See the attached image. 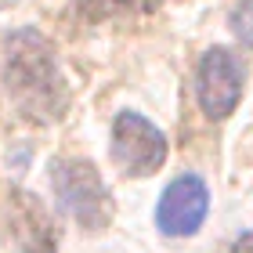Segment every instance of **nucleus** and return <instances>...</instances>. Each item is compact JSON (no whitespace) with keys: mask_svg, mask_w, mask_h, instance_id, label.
<instances>
[{"mask_svg":"<svg viewBox=\"0 0 253 253\" xmlns=\"http://www.w3.org/2000/svg\"><path fill=\"white\" fill-rule=\"evenodd\" d=\"M7 213H11V239L22 253H58L54 250V224L33 192L11 188Z\"/></svg>","mask_w":253,"mask_h":253,"instance_id":"6","label":"nucleus"},{"mask_svg":"<svg viewBox=\"0 0 253 253\" xmlns=\"http://www.w3.org/2000/svg\"><path fill=\"white\" fill-rule=\"evenodd\" d=\"M228 26L243 47H253V0H235L228 11Z\"/></svg>","mask_w":253,"mask_h":253,"instance_id":"8","label":"nucleus"},{"mask_svg":"<svg viewBox=\"0 0 253 253\" xmlns=\"http://www.w3.org/2000/svg\"><path fill=\"white\" fill-rule=\"evenodd\" d=\"M51 188L58 195L62 210L80 228H87V232H98V228H105L112 221V195L90 159H80V156L54 159L51 163Z\"/></svg>","mask_w":253,"mask_h":253,"instance_id":"2","label":"nucleus"},{"mask_svg":"<svg viewBox=\"0 0 253 253\" xmlns=\"http://www.w3.org/2000/svg\"><path fill=\"white\" fill-rule=\"evenodd\" d=\"M4 94L22 120L54 123L69 109V87L58 69L51 40L40 29L22 26L7 33V62H4Z\"/></svg>","mask_w":253,"mask_h":253,"instance_id":"1","label":"nucleus"},{"mask_svg":"<svg viewBox=\"0 0 253 253\" xmlns=\"http://www.w3.org/2000/svg\"><path fill=\"white\" fill-rule=\"evenodd\" d=\"M112 163H116L126 177H148L156 174L159 167L167 163V134L159 130V126L141 116V112L134 109H123L116 112V120H112Z\"/></svg>","mask_w":253,"mask_h":253,"instance_id":"3","label":"nucleus"},{"mask_svg":"<svg viewBox=\"0 0 253 253\" xmlns=\"http://www.w3.org/2000/svg\"><path fill=\"white\" fill-rule=\"evenodd\" d=\"M11 4H18V0H0V11H7Z\"/></svg>","mask_w":253,"mask_h":253,"instance_id":"10","label":"nucleus"},{"mask_svg":"<svg viewBox=\"0 0 253 253\" xmlns=\"http://www.w3.org/2000/svg\"><path fill=\"white\" fill-rule=\"evenodd\" d=\"M243 84H246V65L239 62L235 51L228 47L203 51L199 65H195V98L210 120H228L239 109Z\"/></svg>","mask_w":253,"mask_h":253,"instance_id":"4","label":"nucleus"},{"mask_svg":"<svg viewBox=\"0 0 253 253\" xmlns=\"http://www.w3.org/2000/svg\"><path fill=\"white\" fill-rule=\"evenodd\" d=\"M167 0H80L84 22H109V18H137L163 7Z\"/></svg>","mask_w":253,"mask_h":253,"instance_id":"7","label":"nucleus"},{"mask_svg":"<svg viewBox=\"0 0 253 253\" xmlns=\"http://www.w3.org/2000/svg\"><path fill=\"white\" fill-rule=\"evenodd\" d=\"M232 253H253V228H246V232L232 243Z\"/></svg>","mask_w":253,"mask_h":253,"instance_id":"9","label":"nucleus"},{"mask_svg":"<svg viewBox=\"0 0 253 253\" xmlns=\"http://www.w3.org/2000/svg\"><path fill=\"white\" fill-rule=\"evenodd\" d=\"M210 213V188L199 174H181L163 188L156 203V228L170 239L195 235Z\"/></svg>","mask_w":253,"mask_h":253,"instance_id":"5","label":"nucleus"}]
</instances>
